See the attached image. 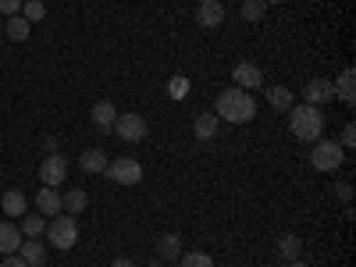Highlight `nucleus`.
Instances as JSON below:
<instances>
[{"label": "nucleus", "instance_id": "2f4dec72", "mask_svg": "<svg viewBox=\"0 0 356 267\" xmlns=\"http://www.w3.org/2000/svg\"><path fill=\"white\" fill-rule=\"evenodd\" d=\"M0 267H25V260H22L18 253H11V257H4V260H0Z\"/></svg>", "mask_w": 356, "mask_h": 267}, {"label": "nucleus", "instance_id": "cd10ccee", "mask_svg": "<svg viewBox=\"0 0 356 267\" xmlns=\"http://www.w3.org/2000/svg\"><path fill=\"white\" fill-rule=\"evenodd\" d=\"M339 146H342V150L356 146V129H353V125H346V129H342V139H339Z\"/></svg>", "mask_w": 356, "mask_h": 267}, {"label": "nucleus", "instance_id": "39448f33", "mask_svg": "<svg viewBox=\"0 0 356 267\" xmlns=\"http://www.w3.org/2000/svg\"><path fill=\"white\" fill-rule=\"evenodd\" d=\"M104 175L118 186H139L143 182V164L136 157H118V161H107Z\"/></svg>", "mask_w": 356, "mask_h": 267}, {"label": "nucleus", "instance_id": "f8f14e48", "mask_svg": "<svg viewBox=\"0 0 356 267\" xmlns=\"http://www.w3.org/2000/svg\"><path fill=\"white\" fill-rule=\"evenodd\" d=\"M18 257L25 260V267H47V246L40 239H22Z\"/></svg>", "mask_w": 356, "mask_h": 267}, {"label": "nucleus", "instance_id": "393cba45", "mask_svg": "<svg viewBox=\"0 0 356 267\" xmlns=\"http://www.w3.org/2000/svg\"><path fill=\"white\" fill-rule=\"evenodd\" d=\"M239 15H243V22H260L267 15V4H264V0H243Z\"/></svg>", "mask_w": 356, "mask_h": 267}, {"label": "nucleus", "instance_id": "f03ea898", "mask_svg": "<svg viewBox=\"0 0 356 267\" xmlns=\"http://www.w3.org/2000/svg\"><path fill=\"white\" fill-rule=\"evenodd\" d=\"M324 111L314 104H300V107H289V132L300 139V143H317L324 136Z\"/></svg>", "mask_w": 356, "mask_h": 267}, {"label": "nucleus", "instance_id": "f257e3e1", "mask_svg": "<svg viewBox=\"0 0 356 267\" xmlns=\"http://www.w3.org/2000/svg\"><path fill=\"white\" fill-rule=\"evenodd\" d=\"M214 114L221 122H232V125H246L257 118V100L250 97V89H239V86H228L218 93V104H214Z\"/></svg>", "mask_w": 356, "mask_h": 267}, {"label": "nucleus", "instance_id": "72a5a7b5", "mask_svg": "<svg viewBox=\"0 0 356 267\" xmlns=\"http://www.w3.org/2000/svg\"><path fill=\"white\" fill-rule=\"evenodd\" d=\"M111 267H136V260H129V257H118Z\"/></svg>", "mask_w": 356, "mask_h": 267}, {"label": "nucleus", "instance_id": "4c0bfd02", "mask_svg": "<svg viewBox=\"0 0 356 267\" xmlns=\"http://www.w3.org/2000/svg\"><path fill=\"white\" fill-rule=\"evenodd\" d=\"M232 4H243V0H232Z\"/></svg>", "mask_w": 356, "mask_h": 267}, {"label": "nucleus", "instance_id": "473e14b6", "mask_svg": "<svg viewBox=\"0 0 356 267\" xmlns=\"http://www.w3.org/2000/svg\"><path fill=\"white\" fill-rule=\"evenodd\" d=\"M171 93H175V97H182V93H186V82H182V79H175V86H171Z\"/></svg>", "mask_w": 356, "mask_h": 267}, {"label": "nucleus", "instance_id": "7c9ffc66", "mask_svg": "<svg viewBox=\"0 0 356 267\" xmlns=\"http://www.w3.org/2000/svg\"><path fill=\"white\" fill-rule=\"evenodd\" d=\"M43 150L47 154H57V150H61V139H57V136H43Z\"/></svg>", "mask_w": 356, "mask_h": 267}, {"label": "nucleus", "instance_id": "0eeeda50", "mask_svg": "<svg viewBox=\"0 0 356 267\" xmlns=\"http://www.w3.org/2000/svg\"><path fill=\"white\" fill-rule=\"evenodd\" d=\"M65 178H68V161L61 154H47V161L40 164V182L50 186V189H57Z\"/></svg>", "mask_w": 356, "mask_h": 267}, {"label": "nucleus", "instance_id": "a878e982", "mask_svg": "<svg viewBox=\"0 0 356 267\" xmlns=\"http://www.w3.org/2000/svg\"><path fill=\"white\" fill-rule=\"evenodd\" d=\"M178 267H214V260H211V253L193 250V253H182V257H178Z\"/></svg>", "mask_w": 356, "mask_h": 267}, {"label": "nucleus", "instance_id": "9b49d317", "mask_svg": "<svg viewBox=\"0 0 356 267\" xmlns=\"http://www.w3.org/2000/svg\"><path fill=\"white\" fill-rule=\"evenodd\" d=\"M232 79H235V86H239V89H260L264 86V72L257 65H250V61L235 65L232 68Z\"/></svg>", "mask_w": 356, "mask_h": 267}, {"label": "nucleus", "instance_id": "4468645a", "mask_svg": "<svg viewBox=\"0 0 356 267\" xmlns=\"http://www.w3.org/2000/svg\"><path fill=\"white\" fill-rule=\"evenodd\" d=\"M218 125H221V118L214 111H203V114H196V122H193V136L207 143V139L218 136Z\"/></svg>", "mask_w": 356, "mask_h": 267}, {"label": "nucleus", "instance_id": "5701e85b", "mask_svg": "<svg viewBox=\"0 0 356 267\" xmlns=\"http://www.w3.org/2000/svg\"><path fill=\"white\" fill-rule=\"evenodd\" d=\"M267 104H271L278 114L289 111V107H292V89H285V86H271V89H267Z\"/></svg>", "mask_w": 356, "mask_h": 267}, {"label": "nucleus", "instance_id": "9d476101", "mask_svg": "<svg viewBox=\"0 0 356 267\" xmlns=\"http://www.w3.org/2000/svg\"><path fill=\"white\" fill-rule=\"evenodd\" d=\"M196 22L203 29H218L225 22V0H200L196 4Z\"/></svg>", "mask_w": 356, "mask_h": 267}, {"label": "nucleus", "instance_id": "423d86ee", "mask_svg": "<svg viewBox=\"0 0 356 267\" xmlns=\"http://www.w3.org/2000/svg\"><path fill=\"white\" fill-rule=\"evenodd\" d=\"M114 132H118V139H125V143H143V139H146V118L136 114V111L118 114Z\"/></svg>", "mask_w": 356, "mask_h": 267}, {"label": "nucleus", "instance_id": "e433bc0d", "mask_svg": "<svg viewBox=\"0 0 356 267\" xmlns=\"http://www.w3.org/2000/svg\"><path fill=\"white\" fill-rule=\"evenodd\" d=\"M264 4H285V0H264Z\"/></svg>", "mask_w": 356, "mask_h": 267}, {"label": "nucleus", "instance_id": "b1692460", "mask_svg": "<svg viewBox=\"0 0 356 267\" xmlns=\"http://www.w3.org/2000/svg\"><path fill=\"white\" fill-rule=\"evenodd\" d=\"M22 232L29 235V239H40V235L47 232V218L43 214H22Z\"/></svg>", "mask_w": 356, "mask_h": 267}, {"label": "nucleus", "instance_id": "412c9836", "mask_svg": "<svg viewBox=\"0 0 356 267\" xmlns=\"http://www.w3.org/2000/svg\"><path fill=\"white\" fill-rule=\"evenodd\" d=\"M86 203H89V196H86V189H72V193H61V211L65 214H82L86 211Z\"/></svg>", "mask_w": 356, "mask_h": 267}, {"label": "nucleus", "instance_id": "a211bd4d", "mask_svg": "<svg viewBox=\"0 0 356 267\" xmlns=\"http://www.w3.org/2000/svg\"><path fill=\"white\" fill-rule=\"evenodd\" d=\"M300 253H303V239L296 232H285V235H278V257L289 264V260H300Z\"/></svg>", "mask_w": 356, "mask_h": 267}, {"label": "nucleus", "instance_id": "6ab92c4d", "mask_svg": "<svg viewBox=\"0 0 356 267\" xmlns=\"http://www.w3.org/2000/svg\"><path fill=\"white\" fill-rule=\"evenodd\" d=\"M0 207H4V214H8V218H22V214L29 211V200H25L22 189H8L4 200H0Z\"/></svg>", "mask_w": 356, "mask_h": 267}, {"label": "nucleus", "instance_id": "7ed1b4c3", "mask_svg": "<svg viewBox=\"0 0 356 267\" xmlns=\"http://www.w3.org/2000/svg\"><path fill=\"white\" fill-rule=\"evenodd\" d=\"M47 239H50V246L54 250H72L75 243H79V218L75 214H54L50 221H47Z\"/></svg>", "mask_w": 356, "mask_h": 267}, {"label": "nucleus", "instance_id": "ddd939ff", "mask_svg": "<svg viewBox=\"0 0 356 267\" xmlns=\"http://www.w3.org/2000/svg\"><path fill=\"white\" fill-rule=\"evenodd\" d=\"M332 86H335V100H342L346 107H353V104H356V72H353V68H346Z\"/></svg>", "mask_w": 356, "mask_h": 267}, {"label": "nucleus", "instance_id": "4be33fe9", "mask_svg": "<svg viewBox=\"0 0 356 267\" xmlns=\"http://www.w3.org/2000/svg\"><path fill=\"white\" fill-rule=\"evenodd\" d=\"M29 33H33V22H25L22 15H11V18H8V40H11V43H25Z\"/></svg>", "mask_w": 356, "mask_h": 267}, {"label": "nucleus", "instance_id": "c85d7f7f", "mask_svg": "<svg viewBox=\"0 0 356 267\" xmlns=\"http://www.w3.org/2000/svg\"><path fill=\"white\" fill-rule=\"evenodd\" d=\"M18 11H22V0H0V15L11 18V15H18Z\"/></svg>", "mask_w": 356, "mask_h": 267}, {"label": "nucleus", "instance_id": "f704fd0d", "mask_svg": "<svg viewBox=\"0 0 356 267\" xmlns=\"http://www.w3.org/2000/svg\"><path fill=\"white\" fill-rule=\"evenodd\" d=\"M285 267H310V264H303V260H289Z\"/></svg>", "mask_w": 356, "mask_h": 267}, {"label": "nucleus", "instance_id": "20e7f679", "mask_svg": "<svg viewBox=\"0 0 356 267\" xmlns=\"http://www.w3.org/2000/svg\"><path fill=\"white\" fill-rule=\"evenodd\" d=\"M310 164L317 171H339L346 164V150H342L335 139H317L314 150H310Z\"/></svg>", "mask_w": 356, "mask_h": 267}, {"label": "nucleus", "instance_id": "c9c22d12", "mask_svg": "<svg viewBox=\"0 0 356 267\" xmlns=\"http://www.w3.org/2000/svg\"><path fill=\"white\" fill-rule=\"evenodd\" d=\"M150 267H164V260H161V257L154 253V260H150Z\"/></svg>", "mask_w": 356, "mask_h": 267}, {"label": "nucleus", "instance_id": "c756f323", "mask_svg": "<svg viewBox=\"0 0 356 267\" xmlns=\"http://www.w3.org/2000/svg\"><path fill=\"white\" fill-rule=\"evenodd\" d=\"M335 196H339L342 203H353V186H349V182H339V186H335Z\"/></svg>", "mask_w": 356, "mask_h": 267}, {"label": "nucleus", "instance_id": "6e6552de", "mask_svg": "<svg viewBox=\"0 0 356 267\" xmlns=\"http://www.w3.org/2000/svg\"><path fill=\"white\" fill-rule=\"evenodd\" d=\"M335 100V86L332 79H310L303 86V104H314V107H324V104H332Z\"/></svg>", "mask_w": 356, "mask_h": 267}, {"label": "nucleus", "instance_id": "2eb2a0df", "mask_svg": "<svg viewBox=\"0 0 356 267\" xmlns=\"http://www.w3.org/2000/svg\"><path fill=\"white\" fill-rule=\"evenodd\" d=\"M18 246H22V228L11 221H0V253L11 257V253H18Z\"/></svg>", "mask_w": 356, "mask_h": 267}, {"label": "nucleus", "instance_id": "1a4fd4ad", "mask_svg": "<svg viewBox=\"0 0 356 267\" xmlns=\"http://www.w3.org/2000/svg\"><path fill=\"white\" fill-rule=\"evenodd\" d=\"M89 122H93L97 132H114V122H118V107L111 100H97L89 107Z\"/></svg>", "mask_w": 356, "mask_h": 267}, {"label": "nucleus", "instance_id": "aec40b11", "mask_svg": "<svg viewBox=\"0 0 356 267\" xmlns=\"http://www.w3.org/2000/svg\"><path fill=\"white\" fill-rule=\"evenodd\" d=\"M79 168H82L86 175H104V168H107V154H104V150H86V154L79 157Z\"/></svg>", "mask_w": 356, "mask_h": 267}, {"label": "nucleus", "instance_id": "f3484780", "mask_svg": "<svg viewBox=\"0 0 356 267\" xmlns=\"http://www.w3.org/2000/svg\"><path fill=\"white\" fill-rule=\"evenodd\" d=\"M157 257L161 260H178V257H182V235H178V232H164L157 239Z\"/></svg>", "mask_w": 356, "mask_h": 267}, {"label": "nucleus", "instance_id": "bb28decb", "mask_svg": "<svg viewBox=\"0 0 356 267\" xmlns=\"http://www.w3.org/2000/svg\"><path fill=\"white\" fill-rule=\"evenodd\" d=\"M43 15H47L43 0H22V18H25V22H40Z\"/></svg>", "mask_w": 356, "mask_h": 267}, {"label": "nucleus", "instance_id": "dca6fc26", "mask_svg": "<svg viewBox=\"0 0 356 267\" xmlns=\"http://www.w3.org/2000/svg\"><path fill=\"white\" fill-rule=\"evenodd\" d=\"M36 207H40V214H43V218L61 214V193L50 189V186H43V189L36 193Z\"/></svg>", "mask_w": 356, "mask_h": 267}]
</instances>
